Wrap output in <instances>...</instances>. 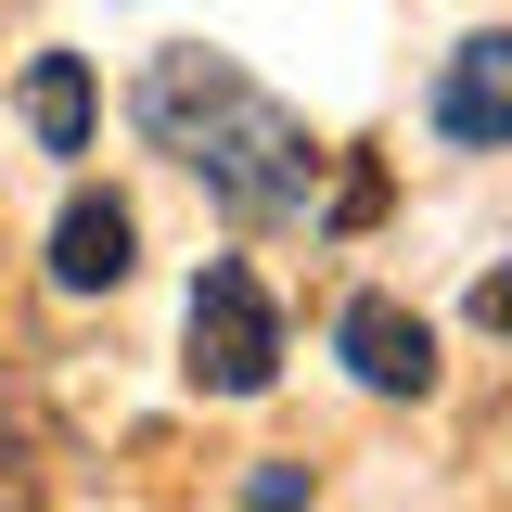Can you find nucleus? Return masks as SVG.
Masks as SVG:
<instances>
[{
    "mask_svg": "<svg viewBox=\"0 0 512 512\" xmlns=\"http://www.w3.org/2000/svg\"><path fill=\"white\" fill-rule=\"evenodd\" d=\"M141 141L180 154L244 231L320 218V141H308V116H282L231 52H154L141 64Z\"/></svg>",
    "mask_w": 512,
    "mask_h": 512,
    "instance_id": "obj_1",
    "label": "nucleus"
},
{
    "mask_svg": "<svg viewBox=\"0 0 512 512\" xmlns=\"http://www.w3.org/2000/svg\"><path fill=\"white\" fill-rule=\"evenodd\" d=\"M180 346H192V384L205 397H269L282 372V308L244 256H205L192 269V308H180Z\"/></svg>",
    "mask_w": 512,
    "mask_h": 512,
    "instance_id": "obj_2",
    "label": "nucleus"
},
{
    "mask_svg": "<svg viewBox=\"0 0 512 512\" xmlns=\"http://www.w3.org/2000/svg\"><path fill=\"white\" fill-rule=\"evenodd\" d=\"M423 116H436V141H461V154H512V26H487V39H461V52L436 64Z\"/></svg>",
    "mask_w": 512,
    "mask_h": 512,
    "instance_id": "obj_3",
    "label": "nucleus"
},
{
    "mask_svg": "<svg viewBox=\"0 0 512 512\" xmlns=\"http://www.w3.org/2000/svg\"><path fill=\"white\" fill-rule=\"evenodd\" d=\"M333 359L372 384V397H423V384H436V333L397 308V295H346V308H333Z\"/></svg>",
    "mask_w": 512,
    "mask_h": 512,
    "instance_id": "obj_4",
    "label": "nucleus"
},
{
    "mask_svg": "<svg viewBox=\"0 0 512 512\" xmlns=\"http://www.w3.org/2000/svg\"><path fill=\"white\" fill-rule=\"evenodd\" d=\"M128 244H141V231H128L116 192H77V205L52 218V282H64V295H116V282H128Z\"/></svg>",
    "mask_w": 512,
    "mask_h": 512,
    "instance_id": "obj_5",
    "label": "nucleus"
},
{
    "mask_svg": "<svg viewBox=\"0 0 512 512\" xmlns=\"http://www.w3.org/2000/svg\"><path fill=\"white\" fill-rule=\"evenodd\" d=\"M26 128H39V154H90L103 103H90V64H77V52H39V64H26Z\"/></svg>",
    "mask_w": 512,
    "mask_h": 512,
    "instance_id": "obj_6",
    "label": "nucleus"
},
{
    "mask_svg": "<svg viewBox=\"0 0 512 512\" xmlns=\"http://www.w3.org/2000/svg\"><path fill=\"white\" fill-rule=\"evenodd\" d=\"M372 218H384V167L359 154V167L333 180V205H320V231H372Z\"/></svg>",
    "mask_w": 512,
    "mask_h": 512,
    "instance_id": "obj_7",
    "label": "nucleus"
},
{
    "mask_svg": "<svg viewBox=\"0 0 512 512\" xmlns=\"http://www.w3.org/2000/svg\"><path fill=\"white\" fill-rule=\"evenodd\" d=\"M474 320H487V333H512V269H487V282H474Z\"/></svg>",
    "mask_w": 512,
    "mask_h": 512,
    "instance_id": "obj_8",
    "label": "nucleus"
}]
</instances>
